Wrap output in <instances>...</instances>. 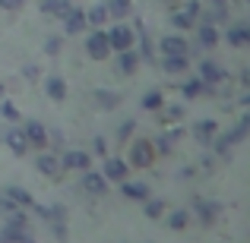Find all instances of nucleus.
Here are the masks:
<instances>
[{"label": "nucleus", "instance_id": "obj_15", "mask_svg": "<svg viewBox=\"0 0 250 243\" xmlns=\"http://www.w3.org/2000/svg\"><path fill=\"white\" fill-rule=\"evenodd\" d=\"M61 22H63V32H67V35H83V32H89V25H85V10L76 6V3L61 16Z\"/></svg>", "mask_w": 250, "mask_h": 243}, {"label": "nucleus", "instance_id": "obj_21", "mask_svg": "<svg viewBox=\"0 0 250 243\" xmlns=\"http://www.w3.org/2000/svg\"><path fill=\"white\" fill-rule=\"evenodd\" d=\"M121 193H124V199H130V202H146L149 196H152L143 180H130V177L121 180Z\"/></svg>", "mask_w": 250, "mask_h": 243}, {"label": "nucleus", "instance_id": "obj_43", "mask_svg": "<svg viewBox=\"0 0 250 243\" xmlns=\"http://www.w3.org/2000/svg\"><path fill=\"white\" fill-rule=\"evenodd\" d=\"M196 174V168H193V164H184V168H181V174H177V177H184V180H187V177H193Z\"/></svg>", "mask_w": 250, "mask_h": 243}, {"label": "nucleus", "instance_id": "obj_17", "mask_svg": "<svg viewBox=\"0 0 250 243\" xmlns=\"http://www.w3.org/2000/svg\"><path fill=\"white\" fill-rule=\"evenodd\" d=\"M159 51H162V57L165 54H187L190 57V41L184 38V32H171V35L159 38Z\"/></svg>", "mask_w": 250, "mask_h": 243}, {"label": "nucleus", "instance_id": "obj_33", "mask_svg": "<svg viewBox=\"0 0 250 243\" xmlns=\"http://www.w3.org/2000/svg\"><path fill=\"white\" fill-rule=\"evenodd\" d=\"M143 208H146V218H152V221H159L162 215H165V202H162L159 196H149V199L143 202Z\"/></svg>", "mask_w": 250, "mask_h": 243}, {"label": "nucleus", "instance_id": "obj_13", "mask_svg": "<svg viewBox=\"0 0 250 243\" xmlns=\"http://www.w3.org/2000/svg\"><path fill=\"white\" fill-rule=\"evenodd\" d=\"M114 57V73L117 76H124V79H130V76L140 70V54H136V48H130V51H117V54H111Z\"/></svg>", "mask_w": 250, "mask_h": 243}, {"label": "nucleus", "instance_id": "obj_20", "mask_svg": "<svg viewBox=\"0 0 250 243\" xmlns=\"http://www.w3.org/2000/svg\"><path fill=\"white\" fill-rule=\"evenodd\" d=\"M104 10H108L111 22H130V16H133V0H108Z\"/></svg>", "mask_w": 250, "mask_h": 243}, {"label": "nucleus", "instance_id": "obj_5", "mask_svg": "<svg viewBox=\"0 0 250 243\" xmlns=\"http://www.w3.org/2000/svg\"><path fill=\"white\" fill-rule=\"evenodd\" d=\"M83 48H85V57H89V60H95V63L111 60V44H108V35H104V29H89V35H85Z\"/></svg>", "mask_w": 250, "mask_h": 243}, {"label": "nucleus", "instance_id": "obj_30", "mask_svg": "<svg viewBox=\"0 0 250 243\" xmlns=\"http://www.w3.org/2000/svg\"><path fill=\"white\" fill-rule=\"evenodd\" d=\"M140 104H143V111H162V108H165V92H162V89H149V92H143Z\"/></svg>", "mask_w": 250, "mask_h": 243}, {"label": "nucleus", "instance_id": "obj_3", "mask_svg": "<svg viewBox=\"0 0 250 243\" xmlns=\"http://www.w3.org/2000/svg\"><path fill=\"white\" fill-rule=\"evenodd\" d=\"M104 35H108L111 54L136 48V25H130V22H108L104 25Z\"/></svg>", "mask_w": 250, "mask_h": 243}, {"label": "nucleus", "instance_id": "obj_44", "mask_svg": "<svg viewBox=\"0 0 250 243\" xmlns=\"http://www.w3.org/2000/svg\"><path fill=\"white\" fill-rule=\"evenodd\" d=\"M250 85V70H244V73H241V89H247Z\"/></svg>", "mask_w": 250, "mask_h": 243}, {"label": "nucleus", "instance_id": "obj_11", "mask_svg": "<svg viewBox=\"0 0 250 243\" xmlns=\"http://www.w3.org/2000/svg\"><path fill=\"white\" fill-rule=\"evenodd\" d=\"M22 133H25V142H29V149H35V152L48 149V127H44L42 120H35V117L22 120Z\"/></svg>", "mask_w": 250, "mask_h": 243}, {"label": "nucleus", "instance_id": "obj_6", "mask_svg": "<svg viewBox=\"0 0 250 243\" xmlns=\"http://www.w3.org/2000/svg\"><path fill=\"white\" fill-rule=\"evenodd\" d=\"M61 168L63 174H83V170L92 168V152H85V149H63L61 152Z\"/></svg>", "mask_w": 250, "mask_h": 243}, {"label": "nucleus", "instance_id": "obj_32", "mask_svg": "<svg viewBox=\"0 0 250 243\" xmlns=\"http://www.w3.org/2000/svg\"><path fill=\"white\" fill-rule=\"evenodd\" d=\"M162 218H165V224L171 231H184V227L190 224V212H184V208H174L171 215H162Z\"/></svg>", "mask_w": 250, "mask_h": 243}, {"label": "nucleus", "instance_id": "obj_7", "mask_svg": "<svg viewBox=\"0 0 250 243\" xmlns=\"http://www.w3.org/2000/svg\"><path fill=\"white\" fill-rule=\"evenodd\" d=\"M193 215L203 227H212L222 215V206L215 199H206V196H193Z\"/></svg>", "mask_w": 250, "mask_h": 243}, {"label": "nucleus", "instance_id": "obj_16", "mask_svg": "<svg viewBox=\"0 0 250 243\" xmlns=\"http://www.w3.org/2000/svg\"><path fill=\"white\" fill-rule=\"evenodd\" d=\"M42 89H44V95H48L51 101H67V95H70L67 79H63V76H57V73L44 76V79H42Z\"/></svg>", "mask_w": 250, "mask_h": 243}, {"label": "nucleus", "instance_id": "obj_47", "mask_svg": "<svg viewBox=\"0 0 250 243\" xmlns=\"http://www.w3.org/2000/svg\"><path fill=\"white\" fill-rule=\"evenodd\" d=\"M3 95H6V85H3V82H0V98H3Z\"/></svg>", "mask_w": 250, "mask_h": 243}, {"label": "nucleus", "instance_id": "obj_18", "mask_svg": "<svg viewBox=\"0 0 250 243\" xmlns=\"http://www.w3.org/2000/svg\"><path fill=\"white\" fill-rule=\"evenodd\" d=\"M3 142H6V149H10L16 158L29 155V142H25V133H22V127H16V123H10V130L3 133Z\"/></svg>", "mask_w": 250, "mask_h": 243}, {"label": "nucleus", "instance_id": "obj_42", "mask_svg": "<svg viewBox=\"0 0 250 243\" xmlns=\"http://www.w3.org/2000/svg\"><path fill=\"white\" fill-rule=\"evenodd\" d=\"M22 73H25V79H38V67H35V63H29Z\"/></svg>", "mask_w": 250, "mask_h": 243}, {"label": "nucleus", "instance_id": "obj_10", "mask_svg": "<svg viewBox=\"0 0 250 243\" xmlns=\"http://www.w3.org/2000/svg\"><path fill=\"white\" fill-rule=\"evenodd\" d=\"M130 164L127 158H117V155H104V161H102V177L108 183H121V180H127L130 177Z\"/></svg>", "mask_w": 250, "mask_h": 243}, {"label": "nucleus", "instance_id": "obj_45", "mask_svg": "<svg viewBox=\"0 0 250 243\" xmlns=\"http://www.w3.org/2000/svg\"><path fill=\"white\" fill-rule=\"evenodd\" d=\"M209 6H228V0H209Z\"/></svg>", "mask_w": 250, "mask_h": 243}, {"label": "nucleus", "instance_id": "obj_46", "mask_svg": "<svg viewBox=\"0 0 250 243\" xmlns=\"http://www.w3.org/2000/svg\"><path fill=\"white\" fill-rule=\"evenodd\" d=\"M159 3H165V6H174V3H181V0H159Z\"/></svg>", "mask_w": 250, "mask_h": 243}, {"label": "nucleus", "instance_id": "obj_12", "mask_svg": "<svg viewBox=\"0 0 250 243\" xmlns=\"http://www.w3.org/2000/svg\"><path fill=\"white\" fill-rule=\"evenodd\" d=\"M80 187H83V193L85 196H92V199H102L104 193H108V187L111 183L102 177V170H83V180H80Z\"/></svg>", "mask_w": 250, "mask_h": 243}, {"label": "nucleus", "instance_id": "obj_14", "mask_svg": "<svg viewBox=\"0 0 250 243\" xmlns=\"http://www.w3.org/2000/svg\"><path fill=\"white\" fill-rule=\"evenodd\" d=\"M193 32H196V44H200L203 51H212V48H219V44H222V29H219V25L196 22Z\"/></svg>", "mask_w": 250, "mask_h": 243}, {"label": "nucleus", "instance_id": "obj_8", "mask_svg": "<svg viewBox=\"0 0 250 243\" xmlns=\"http://www.w3.org/2000/svg\"><path fill=\"white\" fill-rule=\"evenodd\" d=\"M35 170L42 177H51V180H61L63 177V168H61V155L51 152V149H42L35 155Z\"/></svg>", "mask_w": 250, "mask_h": 243}, {"label": "nucleus", "instance_id": "obj_22", "mask_svg": "<svg viewBox=\"0 0 250 243\" xmlns=\"http://www.w3.org/2000/svg\"><path fill=\"white\" fill-rule=\"evenodd\" d=\"M225 41L231 44V48H247L250 44V25L247 22H231L225 29Z\"/></svg>", "mask_w": 250, "mask_h": 243}, {"label": "nucleus", "instance_id": "obj_24", "mask_svg": "<svg viewBox=\"0 0 250 243\" xmlns=\"http://www.w3.org/2000/svg\"><path fill=\"white\" fill-rule=\"evenodd\" d=\"M215 133H219V123L215 120H196V127H193V136H196V142H200V146H212V139H215Z\"/></svg>", "mask_w": 250, "mask_h": 243}, {"label": "nucleus", "instance_id": "obj_26", "mask_svg": "<svg viewBox=\"0 0 250 243\" xmlns=\"http://www.w3.org/2000/svg\"><path fill=\"white\" fill-rule=\"evenodd\" d=\"M92 101H95V108H102V111H114L117 104H121V95H117L114 89H95L92 92Z\"/></svg>", "mask_w": 250, "mask_h": 243}, {"label": "nucleus", "instance_id": "obj_29", "mask_svg": "<svg viewBox=\"0 0 250 243\" xmlns=\"http://www.w3.org/2000/svg\"><path fill=\"white\" fill-rule=\"evenodd\" d=\"M181 95L187 98V101H196L200 95H206V82H203L200 76H190V79H184V85H181Z\"/></svg>", "mask_w": 250, "mask_h": 243}, {"label": "nucleus", "instance_id": "obj_25", "mask_svg": "<svg viewBox=\"0 0 250 243\" xmlns=\"http://www.w3.org/2000/svg\"><path fill=\"white\" fill-rule=\"evenodd\" d=\"M70 6H73V0H38V10H42V16H48V19H61Z\"/></svg>", "mask_w": 250, "mask_h": 243}, {"label": "nucleus", "instance_id": "obj_39", "mask_svg": "<svg viewBox=\"0 0 250 243\" xmlns=\"http://www.w3.org/2000/svg\"><path fill=\"white\" fill-rule=\"evenodd\" d=\"M92 155H98V158H104V155H108V142H104L102 136H95V139H92Z\"/></svg>", "mask_w": 250, "mask_h": 243}, {"label": "nucleus", "instance_id": "obj_37", "mask_svg": "<svg viewBox=\"0 0 250 243\" xmlns=\"http://www.w3.org/2000/svg\"><path fill=\"white\" fill-rule=\"evenodd\" d=\"M133 130H136L133 120H124L121 127H117V139H121V142H130V139H133Z\"/></svg>", "mask_w": 250, "mask_h": 243}, {"label": "nucleus", "instance_id": "obj_38", "mask_svg": "<svg viewBox=\"0 0 250 243\" xmlns=\"http://www.w3.org/2000/svg\"><path fill=\"white\" fill-rule=\"evenodd\" d=\"M16 208H19V206L10 199V196H3V193H0V215H3V218H6V215H13Z\"/></svg>", "mask_w": 250, "mask_h": 243}, {"label": "nucleus", "instance_id": "obj_9", "mask_svg": "<svg viewBox=\"0 0 250 243\" xmlns=\"http://www.w3.org/2000/svg\"><path fill=\"white\" fill-rule=\"evenodd\" d=\"M196 76H200L206 85H219L228 79V70L222 67L219 60H212V57H200V63H196Z\"/></svg>", "mask_w": 250, "mask_h": 243}, {"label": "nucleus", "instance_id": "obj_1", "mask_svg": "<svg viewBox=\"0 0 250 243\" xmlns=\"http://www.w3.org/2000/svg\"><path fill=\"white\" fill-rule=\"evenodd\" d=\"M247 133H250V114H241L234 127L219 130V133H215V139H212L215 155H219V158H231V149L238 146V142H244Z\"/></svg>", "mask_w": 250, "mask_h": 243}, {"label": "nucleus", "instance_id": "obj_2", "mask_svg": "<svg viewBox=\"0 0 250 243\" xmlns=\"http://www.w3.org/2000/svg\"><path fill=\"white\" fill-rule=\"evenodd\" d=\"M200 13H203L200 0H181V3L171 6L168 22H171L174 32H193V25L200 22Z\"/></svg>", "mask_w": 250, "mask_h": 243}, {"label": "nucleus", "instance_id": "obj_41", "mask_svg": "<svg viewBox=\"0 0 250 243\" xmlns=\"http://www.w3.org/2000/svg\"><path fill=\"white\" fill-rule=\"evenodd\" d=\"M200 168H203V174H212L215 170V155H206V158L200 161Z\"/></svg>", "mask_w": 250, "mask_h": 243}, {"label": "nucleus", "instance_id": "obj_4", "mask_svg": "<svg viewBox=\"0 0 250 243\" xmlns=\"http://www.w3.org/2000/svg\"><path fill=\"white\" fill-rule=\"evenodd\" d=\"M127 164L136 170H149L155 164V149H152V139L146 136H136L130 139V149H127Z\"/></svg>", "mask_w": 250, "mask_h": 243}, {"label": "nucleus", "instance_id": "obj_27", "mask_svg": "<svg viewBox=\"0 0 250 243\" xmlns=\"http://www.w3.org/2000/svg\"><path fill=\"white\" fill-rule=\"evenodd\" d=\"M3 196H10V199L16 202L19 208H25V212H29V208L35 206V199H32V193H29L25 187H16V183H10V187L3 189Z\"/></svg>", "mask_w": 250, "mask_h": 243}, {"label": "nucleus", "instance_id": "obj_36", "mask_svg": "<svg viewBox=\"0 0 250 243\" xmlns=\"http://www.w3.org/2000/svg\"><path fill=\"white\" fill-rule=\"evenodd\" d=\"M162 111H165V120L168 123H181L184 120V104H165Z\"/></svg>", "mask_w": 250, "mask_h": 243}, {"label": "nucleus", "instance_id": "obj_23", "mask_svg": "<svg viewBox=\"0 0 250 243\" xmlns=\"http://www.w3.org/2000/svg\"><path fill=\"white\" fill-rule=\"evenodd\" d=\"M177 139H181V130H168V133H162L159 139H152V149H155V158H168V155L174 152Z\"/></svg>", "mask_w": 250, "mask_h": 243}, {"label": "nucleus", "instance_id": "obj_28", "mask_svg": "<svg viewBox=\"0 0 250 243\" xmlns=\"http://www.w3.org/2000/svg\"><path fill=\"white\" fill-rule=\"evenodd\" d=\"M111 19H108V10H104V3H95V6H89L85 10V25L89 29H104Z\"/></svg>", "mask_w": 250, "mask_h": 243}, {"label": "nucleus", "instance_id": "obj_34", "mask_svg": "<svg viewBox=\"0 0 250 243\" xmlns=\"http://www.w3.org/2000/svg\"><path fill=\"white\" fill-rule=\"evenodd\" d=\"M0 117H3L6 123H19V117H22V114H19V108H16L13 101H6V98H0Z\"/></svg>", "mask_w": 250, "mask_h": 243}, {"label": "nucleus", "instance_id": "obj_35", "mask_svg": "<svg viewBox=\"0 0 250 243\" xmlns=\"http://www.w3.org/2000/svg\"><path fill=\"white\" fill-rule=\"evenodd\" d=\"M63 51V35H48L44 38V54L48 57H57Z\"/></svg>", "mask_w": 250, "mask_h": 243}, {"label": "nucleus", "instance_id": "obj_31", "mask_svg": "<svg viewBox=\"0 0 250 243\" xmlns=\"http://www.w3.org/2000/svg\"><path fill=\"white\" fill-rule=\"evenodd\" d=\"M200 22L225 25V22H228V6H209V10H203V13H200Z\"/></svg>", "mask_w": 250, "mask_h": 243}, {"label": "nucleus", "instance_id": "obj_19", "mask_svg": "<svg viewBox=\"0 0 250 243\" xmlns=\"http://www.w3.org/2000/svg\"><path fill=\"white\" fill-rule=\"evenodd\" d=\"M159 67H162V73H168V76H184L190 70V57L187 54H165Z\"/></svg>", "mask_w": 250, "mask_h": 243}, {"label": "nucleus", "instance_id": "obj_40", "mask_svg": "<svg viewBox=\"0 0 250 243\" xmlns=\"http://www.w3.org/2000/svg\"><path fill=\"white\" fill-rule=\"evenodd\" d=\"M22 3H25V0H0V10H3V13H19Z\"/></svg>", "mask_w": 250, "mask_h": 243}]
</instances>
